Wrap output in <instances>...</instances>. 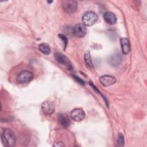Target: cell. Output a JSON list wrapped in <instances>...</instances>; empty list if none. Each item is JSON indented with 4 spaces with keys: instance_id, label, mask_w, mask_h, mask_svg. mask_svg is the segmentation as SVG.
<instances>
[{
    "instance_id": "6da1fadb",
    "label": "cell",
    "mask_w": 147,
    "mask_h": 147,
    "mask_svg": "<svg viewBox=\"0 0 147 147\" xmlns=\"http://www.w3.org/2000/svg\"><path fill=\"white\" fill-rule=\"evenodd\" d=\"M2 144L6 147L13 146L16 144V138L14 132L10 129L6 128L3 130L1 134Z\"/></svg>"
},
{
    "instance_id": "7a4b0ae2",
    "label": "cell",
    "mask_w": 147,
    "mask_h": 147,
    "mask_svg": "<svg viewBox=\"0 0 147 147\" xmlns=\"http://www.w3.org/2000/svg\"><path fill=\"white\" fill-rule=\"evenodd\" d=\"M83 24L86 26H90L95 24L98 20L97 14L92 11L85 12L82 17Z\"/></svg>"
},
{
    "instance_id": "3957f363",
    "label": "cell",
    "mask_w": 147,
    "mask_h": 147,
    "mask_svg": "<svg viewBox=\"0 0 147 147\" xmlns=\"http://www.w3.org/2000/svg\"><path fill=\"white\" fill-rule=\"evenodd\" d=\"M77 2L73 0H65L62 1V7L64 11L68 14L74 13L77 9Z\"/></svg>"
},
{
    "instance_id": "277c9868",
    "label": "cell",
    "mask_w": 147,
    "mask_h": 147,
    "mask_svg": "<svg viewBox=\"0 0 147 147\" xmlns=\"http://www.w3.org/2000/svg\"><path fill=\"white\" fill-rule=\"evenodd\" d=\"M33 78V74L28 70L22 71L17 77V81L19 83H25L30 82Z\"/></svg>"
},
{
    "instance_id": "5b68a950",
    "label": "cell",
    "mask_w": 147,
    "mask_h": 147,
    "mask_svg": "<svg viewBox=\"0 0 147 147\" xmlns=\"http://www.w3.org/2000/svg\"><path fill=\"white\" fill-rule=\"evenodd\" d=\"M75 36L78 38L84 37L87 33V28L83 24H78L75 25L72 30Z\"/></svg>"
},
{
    "instance_id": "8992f818",
    "label": "cell",
    "mask_w": 147,
    "mask_h": 147,
    "mask_svg": "<svg viewBox=\"0 0 147 147\" xmlns=\"http://www.w3.org/2000/svg\"><path fill=\"white\" fill-rule=\"evenodd\" d=\"M85 115L84 111L80 108H75L73 109L70 113L71 118L76 122L82 121L84 118Z\"/></svg>"
},
{
    "instance_id": "52a82bcc",
    "label": "cell",
    "mask_w": 147,
    "mask_h": 147,
    "mask_svg": "<svg viewBox=\"0 0 147 147\" xmlns=\"http://www.w3.org/2000/svg\"><path fill=\"white\" fill-rule=\"evenodd\" d=\"M54 104L50 101H45L41 105L42 112L46 115H51L55 111Z\"/></svg>"
},
{
    "instance_id": "ba28073f",
    "label": "cell",
    "mask_w": 147,
    "mask_h": 147,
    "mask_svg": "<svg viewBox=\"0 0 147 147\" xmlns=\"http://www.w3.org/2000/svg\"><path fill=\"white\" fill-rule=\"evenodd\" d=\"M99 80L102 86L104 87H108L115 83L116 78L112 75H105L99 77Z\"/></svg>"
},
{
    "instance_id": "9c48e42d",
    "label": "cell",
    "mask_w": 147,
    "mask_h": 147,
    "mask_svg": "<svg viewBox=\"0 0 147 147\" xmlns=\"http://www.w3.org/2000/svg\"><path fill=\"white\" fill-rule=\"evenodd\" d=\"M55 59L59 63L63 65H65L69 69L72 68L71 63L69 59L64 55L61 53H56V54H55Z\"/></svg>"
},
{
    "instance_id": "30bf717a",
    "label": "cell",
    "mask_w": 147,
    "mask_h": 147,
    "mask_svg": "<svg viewBox=\"0 0 147 147\" xmlns=\"http://www.w3.org/2000/svg\"><path fill=\"white\" fill-rule=\"evenodd\" d=\"M105 21L109 25H114L117 22V18L115 14L110 11L105 12L103 16Z\"/></svg>"
},
{
    "instance_id": "8fae6325",
    "label": "cell",
    "mask_w": 147,
    "mask_h": 147,
    "mask_svg": "<svg viewBox=\"0 0 147 147\" xmlns=\"http://www.w3.org/2000/svg\"><path fill=\"white\" fill-rule=\"evenodd\" d=\"M120 44L122 53L125 55L128 54L130 51V45L129 39L125 37L121 38Z\"/></svg>"
},
{
    "instance_id": "7c38bea8",
    "label": "cell",
    "mask_w": 147,
    "mask_h": 147,
    "mask_svg": "<svg viewBox=\"0 0 147 147\" xmlns=\"http://www.w3.org/2000/svg\"><path fill=\"white\" fill-rule=\"evenodd\" d=\"M122 57L119 53H114L109 57L108 59L109 63L113 66H117L121 64Z\"/></svg>"
},
{
    "instance_id": "4fadbf2b",
    "label": "cell",
    "mask_w": 147,
    "mask_h": 147,
    "mask_svg": "<svg viewBox=\"0 0 147 147\" xmlns=\"http://www.w3.org/2000/svg\"><path fill=\"white\" fill-rule=\"evenodd\" d=\"M59 122L60 124L64 127V128H67L69 126L70 121L68 118V117L63 114H59L58 117Z\"/></svg>"
},
{
    "instance_id": "5bb4252c",
    "label": "cell",
    "mask_w": 147,
    "mask_h": 147,
    "mask_svg": "<svg viewBox=\"0 0 147 147\" xmlns=\"http://www.w3.org/2000/svg\"><path fill=\"white\" fill-rule=\"evenodd\" d=\"M84 61L87 67H88L89 68H93L94 65L92 61L90 52L89 51H87L85 52L84 55Z\"/></svg>"
},
{
    "instance_id": "9a60e30c",
    "label": "cell",
    "mask_w": 147,
    "mask_h": 147,
    "mask_svg": "<svg viewBox=\"0 0 147 147\" xmlns=\"http://www.w3.org/2000/svg\"><path fill=\"white\" fill-rule=\"evenodd\" d=\"M38 49L41 52H42V53H44L46 55L50 54V53L51 52V49L49 45L48 44L45 43V42L40 44L38 46Z\"/></svg>"
},
{
    "instance_id": "2e32d148",
    "label": "cell",
    "mask_w": 147,
    "mask_h": 147,
    "mask_svg": "<svg viewBox=\"0 0 147 147\" xmlns=\"http://www.w3.org/2000/svg\"><path fill=\"white\" fill-rule=\"evenodd\" d=\"M124 137L122 134L119 133L117 139V144L119 146H123L124 145Z\"/></svg>"
},
{
    "instance_id": "e0dca14e",
    "label": "cell",
    "mask_w": 147,
    "mask_h": 147,
    "mask_svg": "<svg viewBox=\"0 0 147 147\" xmlns=\"http://www.w3.org/2000/svg\"><path fill=\"white\" fill-rule=\"evenodd\" d=\"M58 36L63 41V44H64V49H65L66 48L67 46V44H68V38H67V37L63 34H59Z\"/></svg>"
},
{
    "instance_id": "ac0fdd59",
    "label": "cell",
    "mask_w": 147,
    "mask_h": 147,
    "mask_svg": "<svg viewBox=\"0 0 147 147\" xmlns=\"http://www.w3.org/2000/svg\"><path fill=\"white\" fill-rule=\"evenodd\" d=\"M65 146L64 144H63V142H56L53 145V146H55V147H60V146Z\"/></svg>"
},
{
    "instance_id": "d6986e66",
    "label": "cell",
    "mask_w": 147,
    "mask_h": 147,
    "mask_svg": "<svg viewBox=\"0 0 147 147\" xmlns=\"http://www.w3.org/2000/svg\"><path fill=\"white\" fill-rule=\"evenodd\" d=\"M74 77H75V78L78 81L79 83H81V84H84V82H83L82 80H81L79 78H78L77 76H74Z\"/></svg>"
}]
</instances>
